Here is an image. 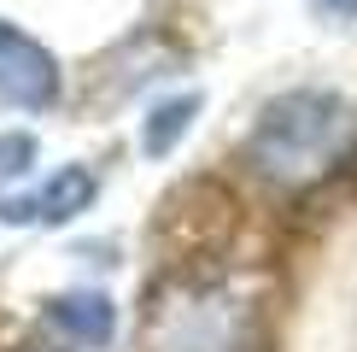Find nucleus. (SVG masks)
I'll list each match as a JSON object with an SVG mask.
<instances>
[{
    "label": "nucleus",
    "instance_id": "nucleus-1",
    "mask_svg": "<svg viewBox=\"0 0 357 352\" xmlns=\"http://www.w3.org/2000/svg\"><path fill=\"white\" fill-rule=\"evenodd\" d=\"M357 153V112L328 88H293L258 112L246 135V165L275 188H310Z\"/></svg>",
    "mask_w": 357,
    "mask_h": 352
},
{
    "label": "nucleus",
    "instance_id": "nucleus-3",
    "mask_svg": "<svg viewBox=\"0 0 357 352\" xmlns=\"http://www.w3.org/2000/svg\"><path fill=\"white\" fill-rule=\"evenodd\" d=\"M0 100L18 112H47L59 100V59L6 18H0Z\"/></svg>",
    "mask_w": 357,
    "mask_h": 352
},
{
    "label": "nucleus",
    "instance_id": "nucleus-5",
    "mask_svg": "<svg viewBox=\"0 0 357 352\" xmlns=\"http://www.w3.org/2000/svg\"><path fill=\"white\" fill-rule=\"evenodd\" d=\"M47 323L59 335H70L77 346H106L117 335V311L106 293H53L47 300Z\"/></svg>",
    "mask_w": 357,
    "mask_h": 352
},
{
    "label": "nucleus",
    "instance_id": "nucleus-4",
    "mask_svg": "<svg viewBox=\"0 0 357 352\" xmlns=\"http://www.w3.org/2000/svg\"><path fill=\"white\" fill-rule=\"evenodd\" d=\"M94 194H100L94 170L65 165V170H53L41 188L0 200V223H70L77 212H88V205H94Z\"/></svg>",
    "mask_w": 357,
    "mask_h": 352
},
{
    "label": "nucleus",
    "instance_id": "nucleus-7",
    "mask_svg": "<svg viewBox=\"0 0 357 352\" xmlns=\"http://www.w3.org/2000/svg\"><path fill=\"white\" fill-rule=\"evenodd\" d=\"M317 6H328V12H357V0H317Z\"/></svg>",
    "mask_w": 357,
    "mask_h": 352
},
{
    "label": "nucleus",
    "instance_id": "nucleus-6",
    "mask_svg": "<svg viewBox=\"0 0 357 352\" xmlns=\"http://www.w3.org/2000/svg\"><path fill=\"white\" fill-rule=\"evenodd\" d=\"M199 117V94H176V100H165V106H153V117L141 124V147L153 159H165L176 141L188 135V124Z\"/></svg>",
    "mask_w": 357,
    "mask_h": 352
},
{
    "label": "nucleus",
    "instance_id": "nucleus-2",
    "mask_svg": "<svg viewBox=\"0 0 357 352\" xmlns=\"http://www.w3.org/2000/svg\"><path fill=\"white\" fill-rule=\"evenodd\" d=\"M241 317V300L222 282H170L146 305L141 352H234Z\"/></svg>",
    "mask_w": 357,
    "mask_h": 352
}]
</instances>
